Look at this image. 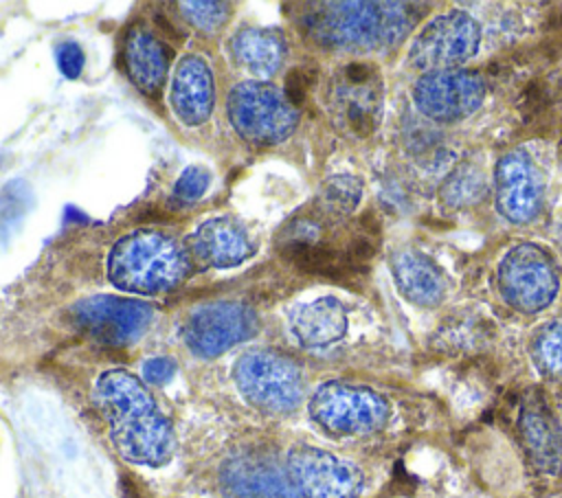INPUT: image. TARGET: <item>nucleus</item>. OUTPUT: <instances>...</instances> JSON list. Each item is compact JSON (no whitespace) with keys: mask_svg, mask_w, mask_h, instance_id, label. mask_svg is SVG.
<instances>
[{"mask_svg":"<svg viewBox=\"0 0 562 498\" xmlns=\"http://www.w3.org/2000/svg\"><path fill=\"white\" fill-rule=\"evenodd\" d=\"M57 66L68 79H77L83 68V50L72 42L61 44L57 48Z\"/></svg>","mask_w":562,"mask_h":498,"instance_id":"c756f323","label":"nucleus"},{"mask_svg":"<svg viewBox=\"0 0 562 498\" xmlns=\"http://www.w3.org/2000/svg\"><path fill=\"white\" fill-rule=\"evenodd\" d=\"M123 66L134 86L154 97L160 92L169 68V53L165 44L145 26H132L123 42Z\"/></svg>","mask_w":562,"mask_h":498,"instance_id":"412c9836","label":"nucleus"},{"mask_svg":"<svg viewBox=\"0 0 562 498\" xmlns=\"http://www.w3.org/2000/svg\"><path fill=\"white\" fill-rule=\"evenodd\" d=\"M483 193H485V180L481 171L470 165H463L446 178V182L441 184L439 197L446 206L459 208V206L474 204Z\"/></svg>","mask_w":562,"mask_h":498,"instance_id":"a878e982","label":"nucleus"},{"mask_svg":"<svg viewBox=\"0 0 562 498\" xmlns=\"http://www.w3.org/2000/svg\"><path fill=\"white\" fill-rule=\"evenodd\" d=\"M233 380L241 397L266 415H290L303 399L301 369L274 351L255 349L239 355Z\"/></svg>","mask_w":562,"mask_h":498,"instance_id":"423d86ee","label":"nucleus"},{"mask_svg":"<svg viewBox=\"0 0 562 498\" xmlns=\"http://www.w3.org/2000/svg\"><path fill=\"white\" fill-rule=\"evenodd\" d=\"M384 103V83L375 64L349 61L327 81L325 107L349 136H369L380 123Z\"/></svg>","mask_w":562,"mask_h":498,"instance_id":"39448f33","label":"nucleus"},{"mask_svg":"<svg viewBox=\"0 0 562 498\" xmlns=\"http://www.w3.org/2000/svg\"><path fill=\"white\" fill-rule=\"evenodd\" d=\"M494 189L496 208L512 224H527L542 208V173L525 149H512L496 162Z\"/></svg>","mask_w":562,"mask_h":498,"instance_id":"2eb2a0df","label":"nucleus"},{"mask_svg":"<svg viewBox=\"0 0 562 498\" xmlns=\"http://www.w3.org/2000/svg\"><path fill=\"white\" fill-rule=\"evenodd\" d=\"M560 160H562V151H560Z\"/></svg>","mask_w":562,"mask_h":498,"instance_id":"2f4dec72","label":"nucleus"},{"mask_svg":"<svg viewBox=\"0 0 562 498\" xmlns=\"http://www.w3.org/2000/svg\"><path fill=\"white\" fill-rule=\"evenodd\" d=\"M191 268L189 248L160 230H134L121 237L108 257V279L134 294H160L176 287Z\"/></svg>","mask_w":562,"mask_h":498,"instance_id":"20e7f679","label":"nucleus"},{"mask_svg":"<svg viewBox=\"0 0 562 498\" xmlns=\"http://www.w3.org/2000/svg\"><path fill=\"white\" fill-rule=\"evenodd\" d=\"M498 292L507 305L536 314L553 303L560 279L551 257L536 244H518L498 263Z\"/></svg>","mask_w":562,"mask_h":498,"instance_id":"1a4fd4ad","label":"nucleus"},{"mask_svg":"<svg viewBox=\"0 0 562 498\" xmlns=\"http://www.w3.org/2000/svg\"><path fill=\"white\" fill-rule=\"evenodd\" d=\"M312 421L331 437H362L382 430L389 421V401L367 388L347 382H327L307 404Z\"/></svg>","mask_w":562,"mask_h":498,"instance_id":"0eeeda50","label":"nucleus"},{"mask_svg":"<svg viewBox=\"0 0 562 498\" xmlns=\"http://www.w3.org/2000/svg\"><path fill=\"white\" fill-rule=\"evenodd\" d=\"M257 314L233 301H217L193 309L182 325V340L198 358H215L257 333Z\"/></svg>","mask_w":562,"mask_h":498,"instance_id":"9b49d317","label":"nucleus"},{"mask_svg":"<svg viewBox=\"0 0 562 498\" xmlns=\"http://www.w3.org/2000/svg\"><path fill=\"white\" fill-rule=\"evenodd\" d=\"M226 110L237 134L257 147L285 140L299 121L285 92L266 81L237 83L228 94Z\"/></svg>","mask_w":562,"mask_h":498,"instance_id":"6e6552de","label":"nucleus"},{"mask_svg":"<svg viewBox=\"0 0 562 498\" xmlns=\"http://www.w3.org/2000/svg\"><path fill=\"white\" fill-rule=\"evenodd\" d=\"M531 355L540 373L562 380V316L544 322L536 331Z\"/></svg>","mask_w":562,"mask_h":498,"instance_id":"393cba45","label":"nucleus"},{"mask_svg":"<svg viewBox=\"0 0 562 498\" xmlns=\"http://www.w3.org/2000/svg\"><path fill=\"white\" fill-rule=\"evenodd\" d=\"M520 437L536 467L547 474L562 469V428L540 395H531L520 412Z\"/></svg>","mask_w":562,"mask_h":498,"instance_id":"aec40b11","label":"nucleus"},{"mask_svg":"<svg viewBox=\"0 0 562 498\" xmlns=\"http://www.w3.org/2000/svg\"><path fill=\"white\" fill-rule=\"evenodd\" d=\"M360 195L362 182L356 176H334L321 184L310 208L327 219H347L358 206Z\"/></svg>","mask_w":562,"mask_h":498,"instance_id":"b1692460","label":"nucleus"},{"mask_svg":"<svg viewBox=\"0 0 562 498\" xmlns=\"http://www.w3.org/2000/svg\"><path fill=\"white\" fill-rule=\"evenodd\" d=\"M178 9L187 18V22L198 26L200 31H217L231 18L228 2H180Z\"/></svg>","mask_w":562,"mask_h":498,"instance_id":"bb28decb","label":"nucleus"},{"mask_svg":"<svg viewBox=\"0 0 562 498\" xmlns=\"http://www.w3.org/2000/svg\"><path fill=\"white\" fill-rule=\"evenodd\" d=\"M169 103L176 118L189 127L202 125L215 105L213 72L198 55H184L171 77Z\"/></svg>","mask_w":562,"mask_h":498,"instance_id":"a211bd4d","label":"nucleus"},{"mask_svg":"<svg viewBox=\"0 0 562 498\" xmlns=\"http://www.w3.org/2000/svg\"><path fill=\"white\" fill-rule=\"evenodd\" d=\"M220 480L231 498H301L288 465L257 450L226 459Z\"/></svg>","mask_w":562,"mask_h":498,"instance_id":"dca6fc26","label":"nucleus"},{"mask_svg":"<svg viewBox=\"0 0 562 498\" xmlns=\"http://www.w3.org/2000/svg\"><path fill=\"white\" fill-rule=\"evenodd\" d=\"M187 248L191 259L206 268H235L255 252L248 230L233 217L202 222L189 237Z\"/></svg>","mask_w":562,"mask_h":498,"instance_id":"f3484780","label":"nucleus"},{"mask_svg":"<svg viewBox=\"0 0 562 498\" xmlns=\"http://www.w3.org/2000/svg\"><path fill=\"white\" fill-rule=\"evenodd\" d=\"M211 184V173L204 167H187L182 176L176 180L173 193L182 202H195L206 193Z\"/></svg>","mask_w":562,"mask_h":498,"instance_id":"cd10ccee","label":"nucleus"},{"mask_svg":"<svg viewBox=\"0 0 562 498\" xmlns=\"http://www.w3.org/2000/svg\"><path fill=\"white\" fill-rule=\"evenodd\" d=\"M391 274L400 294L419 305L435 307L446 296V276L441 268L417 250H400L391 254Z\"/></svg>","mask_w":562,"mask_h":498,"instance_id":"6ab92c4d","label":"nucleus"},{"mask_svg":"<svg viewBox=\"0 0 562 498\" xmlns=\"http://www.w3.org/2000/svg\"><path fill=\"white\" fill-rule=\"evenodd\" d=\"M314 83V72L307 70V68H296L292 70L288 77H285V86H283V92L288 97V101L296 107L305 101L310 88Z\"/></svg>","mask_w":562,"mask_h":498,"instance_id":"c85d7f7f","label":"nucleus"},{"mask_svg":"<svg viewBox=\"0 0 562 498\" xmlns=\"http://www.w3.org/2000/svg\"><path fill=\"white\" fill-rule=\"evenodd\" d=\"M94 395L119 456L147 467L171 461L176 450L171 423L134 373L123 369L101 373Z\"/></svg>","mask_w":562,"mask_h":498,"instance_id":"f03ea898","label":"nucleus"},{"mask_svg":"<svg viewBox=\"0 0 562 498\" xmlns=\"http://www.w3.org/2000/svg\"><path fill=\"white\" fill-rule=\"evenodd\" d=\"M151 314L154 309L145 301L101 294L72 305L70 320L94 340L123 347L145 333Z\"/></svg>","mask_w":562,"mask_h":498,"instance_id":"f8f14e48","label":"nucleus"},{"mask_svg":"<svg viewBox=\"0 0 562 498\" xmlns=\"http://www.w3.org/2000/svg\"><path fill=\"white\" fill-rule=\"evenodd\" d=\"M380 248V224L371 213L327 219L307 208L279 233V250L296 270L347 287H360Z\"/></svg>","mask_w":562,"mask_h":498,"instance_id":"f257e3e1","label":"nucleus"},{"mask_svg":"<svg viewBox=\"0 0 562 498\" xmlns=\"http://www.w3.org/2000/svg\"><path fill=\"white\" fill-rule=\"evenodd\" d=\"M305 31L331 48L378 50L397 44L415 24L408 2H323L314 4Z\"/></svg>","mask_w":562,"mask_h":498,"instance_id":"7ed1b4c3","label":"nucleus"},{"mask_svg":"<svg viewBox=\"0 0 562 498\" xmlns=\"http://www.w3.org/2000/svg\"><path fill=\"white\" fill-rule=\"evenodd\" d=\"M233 59L255 77H270L285 59V39L274 29H241L231 37Z\"/></svg>","mask_w":562,"mask_h":498,"instance_id":"5701e85b","label":"nucleus"},{"mask_svg":"<svg viewBox=\"0 0 562 498\" xmlns=\"http://www.w3.org/2000/svg\"><path fill=\"white\" fill-rule=\"evenodd\" d=\"M479 42V22L465 11H448L424 24L413 37L406 57L417 70H454L476 53Z\"/></svg>","mask_w":562,"mask_h":498,"instance_id":"9d476101","label":"nucleus"},{"mask_svg":"<svg viewBox=\"0 0 562 498\" xmlns=\"http://www.w3.org/2000/svg\"><path fill=\"white\" fill-rule=\"evenodd\" d=\"M290 329L303 347H329L347 333V312L334 296L299 303L290 312Z\"/></svg>","mask_w":562,"mask_h":498,"instance_id":"4be33fe9","label":"nucleus"},{"mask_svg":"<svg viewBox=\"0 0 562 498\" xmlns=\"http://www.w3.org/2000/svg\"><path fill=\"white\" fill-rule=\"evenodd\" d=\"M288 469L305 498H356L362 487V474L353 463L312 445L292 448Z\"/></svg>","mask_w":562,"mask_h":498,"instance_id":"4468645a","label":"nucleus"},{"mask_svg":"<svg viewBox=\"0 0 562 498\" xmlns=\"http://www.w3.org/2000/svg\"><path fill=\"white\" fill-rule=\"evenodd\" d=\"M483 99V77L463 68L424 72L413 88L417 110L437 123H454L470 116L481 107Z\"/></svg>","mask_w":562,"mask_h":498,"instance_id":"ddd939ff","label":"nucleus"},{"mask_svg":"<svg viewBox=\"0 0 562 498\" xmlns=\"http://www.w3.org/2000/svg\"><path fill=\"white\" fill-rule=\"evenodd\" d=\"M176 373V362L171 358H149L143 364V380L149 384H167Z\"/></svg>","mask_w":562,"mask_h":498,"instance_id":"7c9ffc66","label":"nucleus"}]
</instances>
